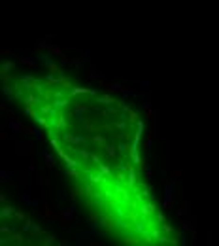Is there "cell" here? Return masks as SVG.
<instances>
[{
	"instance_id": "8",
	"label": "cell",
	"mask_w": 219,
	"mask_h": 246,
	"mask_svg": "<svg viewBox=\"0 0 219 246\" xmlns=\"http://www.w3.org/2000/svg\"><path fill=\"white\" fill-rule=\"evenodd\" d=\"M42 153H44V157H45V165H47V168H53L55 165H57V161H55V157H53V155H51V153H49L47 150H44Z\"/></svg>"
},
{
	"instance_id": "3",
	"label": "cell",
	"mask_w": 219,
	"mask_h": 246,
	"mask_svg": "<svg viewBox=\"0 0 219 246\" xmlns=\"http://www.w3.org/2000/svg\"><path fill=\"white\" fill-rule=\"evenodd\" d=\"M63 140L64 142H72V144H85V142H87V138H85V136L70 135V133H64V135H63Z\"/></svg>"
},
{
	"instance_id": "26",
	"label": "cell",
	"mask_w": 219,
	"mask_h": 246,
	"mask_svg": "<svg viewBox=\"0 0 219 246\" xmlns=\"http://www.w3.org/2000/svg\"><path fill=\"white\" fill-rule=\"evenodd\" d=\"M15 218H17V220H21V222H23V220H25V222H27V214H23V212H15Z\"/></svg>"
},
{
	"instance_id": "16",
	"label": "cell",
	"mask_w": 219,
	"mask_h": 246,
	"mask_svg": "<svg viewBox=\"0 0 219 246\" xmlns=\"http://www.w3.org/2000/svg\"><path fill=\"white\" fill-rule=\"evenodd\" d=\"M12 68H13V63H4V64H2V68H0V74L6 76V74H8V70H12Z\"/></svg>"
},
{
	"instance_id": "12",
	"label": "cell",
	"mask_w": 219,
	"mask_h": 246,
	"mask_svg": "<svg viewBox=\"0 0 219 246\" xmlns=\"http://www.w3.org/2000/svg\"><path fill=\"white\" fill-rule=\"evenodd\" d=\"M142 214H144V216H147V214H153L155 212V206H153V204H151V203H147V204H142Z\"/></svg>"
},
{
	"instance_id": "7",
	"label": "cell",
	"mask_w": 219,
	"mask_h": 246,
	"mask_svg": "<svg viewBox=\"0 0 219 246\" xmlns=\"http://www.w3.org/2000/svg\"><path fill=\"white\" fill-rule=\"evenodd\" d=\"M96 102H100V104H117V100H115L111 95H102V97H96Z\"/></svg>"
},
{
	"instance_id": "22",
	"label": "cell",
	"mask_w": 219,
	"mask_h": 246,
	"mask_svg": "<svg viewBox=\"0 0 219 246\" xmlns=\"http://www.w3.org/2000/svg\"><path fill=\"white\" fill-rule=\"evenodd\" d=\"M47 68H49V70H51V72H53V74H63V70H60V68H59V66H57V64H53V63H51V64H49V66H47Z\"/></svg>"
},
{
	"instance_id": "21",
	"label": "cell",
	"mask_w": 219,
	"mask_h": 246,
	"mask_svg": "<svg viewBox=\"0 0 219 246\" xmlns=\"http://www.w3.org/2000/svg\"><path fill=\"white\" fill-rule=\"evenodd\" d=\"M187 212H189V203H183V206H181V210H180V212H178V214H180V216L183 218V216H185Z\"/></svg>"
},
{
	"instance_id": "29",
	"label": "cell",
	"mask_w": 219,
	"mask_h": 246,
	"mask_svg": "<svg viewBox=\"0 0 219 246\" xmlns=\"http://www.w3.org/2000/svg\"><path fill=\"white\" fill-rule=\"evenodd\" d=\"M79 195H83V189H81V187H78V189H74V191H72V197H79Z\"/></svg>"
},
{
	"instance_id": "10",
	"label": "cell",
	"mask_w": 219,
	"mask_h": 246,
	"mask_svg": "<svg viewBox=\"0 0 219 246\" xmlns=\"http://www.w3.org/2000/svg\"><path fill=\"white\" fill-rule=\"evenodd\" d=\"M9 129L15 131V133H23V123H19L15 117H12V119H9Z\"/></svg>"
},
{
	"instance_id": "25",
	"label": "cell",
	"mask_w": 219,
	"mask_h": 246,
	"mask_svg": "<svg viewBox=\"0 0 219 246\" xmlns=\"http://www.w3.org/2000/svg\"><path fill=\"white\" fill-rule=\"evenodd\" d=\"M78 153H79V157H83V159H87V157H91V153H89L87 150H78Z\"/></svg>"
},
{
	"instance_id": "24",
	"label": "cell",
	"mask_w": 219,
	"mask_h": 246,
	"mask_svg": "<svg viewBox=\"0 0 219 246\" xmlns=\"http://www.w3.org/2000/svg\"><path fill=\"white\" fill-rule=\"evenodd\" d=\"M47 49L51 51V53H55V55H60V48H57V45H49Z\"/></svg>"
},
{
	"instance_id": "4",
	"label": "cell",
	"mask_w": 219,
	"mask_h": 246,
	"mask_svg": "<svg viewBox=\"0 0 219 246\" xmlns=\"http://www.w3.org/2000/svg\"><path fill=\"white\" fill-rule=\"evenodd\" d=\"M19 153V155H21V153H30V155H32L34 153V144L32 142H25V144H21V142H19L17 144V150H15Z\"/></svg>"
},
{
	"instance_id": "35",
	"label": "cell",
	"mask_w": 219,
	"mask_h": 246,
	"mask_svg": "<svg viewBox=\"0 0 219 246\" xmlns=\"http://www.w3.org/2000/svg\"><path fill=\"white\" fill-rule=\"evenodd\" d=\"M53 242V237H45V240H44V244H51Z\"/></svg>"
},
{
	"instance_id": "34",
	"label": "cell",
	"mask_w": 219,
	"mask_h": 246,
	"mask_svg": "<svg viewBox=\"0 0 219 246\" xmlns=\"http://www.w3.org/2000/svg\"><path fill=\"white\" fill-rule=\"evenodd\" d=\"M142 89H149V81H147V80L142 81Z\"/></svg>"
},
{
	"instance_id": "23",
	"label": "cell",
	"mask_w": 219,
	"mask_h": 246,
	"mask_svg": "<svg viewBox=\"0 0 219 246\" xmlns=\"http://www.w3.org/2000/svg\"><path fill=\"white\" fill-rule=\"evenodd\" d=\"M87 78H91V80H95V78H100V74L96 72L95 68H91V70H89V74H87Z\"/></svg>"
},
{
	"instance_id": "1",
	"label": "cell",
	"mask_w": 219,
	"mask_h": 246,
	"mask_svg": "<svg viewBox=\"0 0 219 246\" xmlns=\"http://www.w3.org/2000/svg\"><path fill=\"white\" fill-rule=\"evenodd\" d=\"M74 220H76V206H74V204H70L66 210L60 212V225L66 227V225H68L70 222H74Z\"/></svg>"
},
{
	"instance_id": "6",
	"label": "cell",
	"mask_w": 219,
	"mask_h": 246,
	"mask_svg": "<svg viewBox=\"0 0 219 246\" xmlns=\"http://www.w3.org/2000/svg\"><path fill=\"white\" fill-rule=\"evenodd\" d=\"M23 102H25V104H27V106H38V104H40V102H42V100H40V97L28 95V97H23Z\"/></svg>"
},
{
	"instance_id": "28",
	"label": "cell",
	"mask_w": 219,
	"mask_h": 246,
	"mask_svg": "<svg viewBox=\"0 0 219 246\" xmlns=\"http://www.w3.org/2000/svg\"><path fill=\"white\" fill-rule=\"evenodd\" d=\"M2 91H4V95L12 97V87H9V85H4V87H2Z\"/></svg>"
},
{
	"instance_id": "30",
	"label": "cell",
	"mask_w": 219,
	"mask_h": 246,
	"mask_svg": "<svg viewBox=\"0 0 219 246\" xmlns=\"http://www.w3.org/2000/svg\"><path fill=\"white\" fill-rule=\"evenodd\" d=\"M91 159H93V161L96 163V165H100V157L96 155V153H91Z\"/></svg>"
},
{
	"instance_id": "20",
	"label": "cell",
	"mask_w": 219,
	"mask_h": 246,
	"mask_svg": "<svg viewBox=\"0 0 219 246\" xmlns=\"http://www.w3.org/2000/svg\"><path fill=\"white\" fill-rule=\"evenodd\" d=\"M23 133H27V135H36L38 129H34V127H28V125H23Z\"/></svg>"
},
{
	"instance_id": "15",
	"label": "cell",
	"mask_w": 219,
	"mask_h": 246,
	"mask_svg": "<svg viewBox=\"0 0 219 246\" xmlns=\"http://www.w3.org/2000/svg\"><path fill=\"white\" fill-rule=\"evenodd\" d=\"M93 140L96 142V144H98L100 148H106V146H108V144H106V140H104V136L102 135H95L93 136Z\"/></svg>"
},
{
	"instance_id": "31",
	"label": "cell",
	"mask_w": 219,
	"mask_h": 246,
	"mask_svg": "<svg viewBox=\"0 0 219 246\" xmlns=\"http://www.w3.org/2000/svg\"><path fill=\"white\" fill-rule=\"evenodd\" d=\"M98 167H100V168H102V172L106 174V176H110V168H108V167H104V165H102V163H100V165H98Z\"/></svg>"
},
{
	"instance_id": "17",
	"label": "cell",
	"mask_w": 219,
	"mask_h": 246,
	"mask_svg": "<svg viewBox=\"0 0 219 246\" xmlns=\"http://www.w3.org/2000/svg\"><path fill=\"white\" fill-rule=\"evenodd\" d=\"M0 214H2V218H6V216H12V214H15V212H13V208H12V206H4Z\"/></svg>"
},
{
	"instance_id": "5",
	"label": "cell",
	"mask_w": 219,
	"mask_h": 246,
	"mask_svg": "<svg viewBox=\"0 0 219 246\" xmlns=\"http://www.w3.org/2000/svg\"><path fill=\"white\" fill-rule=\"evenodd\" d=\"M42 214H44V218H45V220H49V222H53V220L57 218V216H55V212H53V208L49 206V204H44Z\"/></svg>"
},
{
	"instance_id": "13",
	"label": "cell",
	"mask_w": 219,
	"mask_h": 246,
	"mask_svg": "<svg viewBox=\"0 0 219 246\" xmlns=\"http://www.w3.org/2000/svg\"><path fill=\"white\" fill-rule=\"evenodd\" d=\"M19 61H21L23 64H27V66H36V63H34V61L30 59L28 55H21V57H19Z\"/></svg>"
},
{
	"instance_id": "32",
	"label": "cell",
	"mask_w": 219,
	"mask_h": 246,
	"mask_svg": "<svg viewBox=\"0 0 219 246\" xmlns=\"http://www.w3.org/2000/svg\"><path fill=\"white\" fill-rule=\"evenodd\" d=\"M8 136H9V131H4V133H2V135H0V140H2V142H4V140H6V138H8Z\"/></svg>"
},
{
	"instance_id": "2",
	"label": "cell",
	"mask_w": 219,
	"mask_h": 246,
	"mask_svg": "<svg viewBox=\"0 0 219 246\" xmlns=\"http://www.w3.org/2000/svg\"><path fill=\"white\" fill-rule=\"evenodd\" d=\"M174 204V182H166L164 186V206L172 208Z\"/></svg>"
},
{
	"instance_id": "14",
	"label": "cell",
	"mask_w": 219,
	"mask_h": 246,
	"mask_svg": "<svg viewBox=\"0 0 219 246\" xmlns=\"http://www.w3.org/2000/svg\"><path fill=\"white\" fill-rule=\"evenodd\" d=\"M51 63H53V61L49 59V55H45V53L40 55V64H42V66H49Z\"/></svg>"
},
{
	"instance_id": "11",
	"label": "cell",
	"mask_w": 219,
	"mask_h": 246,
	"mask_svg": "<svg viewBox=\"0 0 219 246\" xmlns=\"http://www.w3.org/2000/svg\"><path fill=\"white\" fill-rule=\"evenodd\" d=\"M0 176H2V182H15V172L12 171H2Z\"/></svg>"
},
{
	"instance_id": "33",
	"label": "cell",
	"mask_w": 219,
	"mask_h": 246,
	"mask_svg": "<svg viewBox=\"0 0 219 246\" xmlns=\"http://www.w3.org/2000/svg\"><path fill=\"white\" fill-rule=\"evenodd\" d=\"M85 110H87V106H81V104H78V106H76V112H85Z\"/></svg>"
},
{
	"instance_id": "18",
	"label": "cell",
	"mask_w": 219,
	"mask_h": 246,
	"mask_svg": "<svg viewBox=\"0 0 219 246\" xmlns=\"http://www.w3.org/2000/svg\"><path fill=\"white\" fill-rule=\"evenodd\" d=\"M123 242H125V244H140V240L136 239V237H125Z\"/></svg>"
},
{
	"instance_id": "9",
	"label": "cell",
	"mask_w": 219,
	"mask_h": 246,
	"mask_svg": "<svg viewBox=\"0 0 219 246\" xmlns=\"http://www.w3.org/2000/svg\"><path fill=\"white\" fill-rule=\"evenodd\" d=\"M81 93L95 95V89H87V87H72V89H70V95H81Z\"/></svg>"
},
{
	"instance_id": "36",
	"label": "cell",
	"mask_w": 219,
	"mask_h": 246,
	"mask_svg": "<svg viewBox=\"0 0 219 246\" xmlns=\"http://www.w3.org/2000/svg\"><path fill=\"white\" fill-rule=\"evenodd\" d=\"M157 220H159V222H164V216H162V214L159 212V214H157Z\"/></svg>"
},
{
	"instance_id": "19",
	"label": "cell",
	"mask_w": 219,
	"mask_h": 246,
	"mask_svg": "<svg viewBox=\"0 0 219 246\" xmlns=\"http://www.w3.org/2000/svg\"><path fill=\"white\" fill-rule=\"evenodd\" d=\"M30 233H32V235H42V227H40L38 223H32V227H30Z\"/></svg>"
},
{
	"instance_id": "27",
	"label": "cell",
	"mask_w": 219,
	"mask_h": 246,
	"mask_svg": "<svg viewBox=\"0 0 219 246\" xmlns=\"http://www.w3.org/2000/svg\"><path fill=\"white\" fill-rule=\"evenodd\" d=\"M106 152H108V153H110V155H111V157H114L117 150H115V146H106Z\"/></svg>"
}]
</instances>
